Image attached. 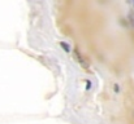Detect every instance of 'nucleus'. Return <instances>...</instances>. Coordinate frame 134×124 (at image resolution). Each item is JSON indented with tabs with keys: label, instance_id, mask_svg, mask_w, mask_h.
<instances>
[{
	"label": "nucleus",
	"instance_id": "nucleus-1",
	"mask_svg": "<svg viewBox=\"0 0 134 124\" xmlns=\"http://www.w3.org/2000/svg\"><path fill=\"white\" fill-rule=\"evenodd\" d=\"M133 4H134V0H133Z\"/></svg>",
	"mask_w": 134,
	"mask_h": 124
}]
</instances>
